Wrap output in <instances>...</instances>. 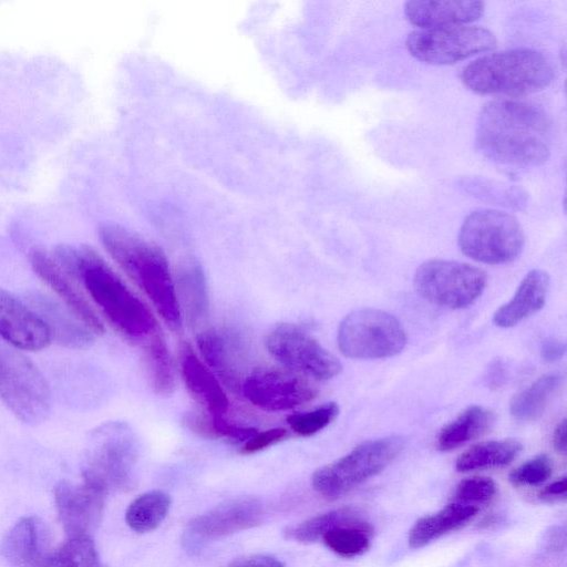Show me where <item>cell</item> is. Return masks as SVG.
Returning a JSON list of instances; mask_svg holds the SVG:
<instances>
[{"label": "cell", "mask_w": 567, "mask_h": 567, "mask_svg": "<svg viewBox=\"0 0 567 567\" xmlns=\"http://www.w3.org/2000/svg\"><path fill=\"white\" fill-rule=\"evenodd\" d=\"M551 134V122L538 105L497 99L480 112L475 144L485 157L498 164L536 166L549 156Z\"/></svg>", "instance_id": "6da1fadb"}, {"label": "cell", "mask_w": 567, "mask_h": 567, "mask_svg": "<svg viewBox=\"0 0 567 567\" xmlns=\"http://www.w3.org/2000/svg\"><path fill=\"white\" fill-rule=\"evenodd\" d=\"M50 251L58 265L83 285L101 313L123 337L143 342L157 330L151 310L92 247L61 244Z\"/></svg>", "instance_id": "7a4b0ae2"}, {"label": "cell", "mask_w": 567, "mask_h": 567, "mask_svg": "<svg viewBox=\"0 0 567 567\" xmlns=\"http://www.w3.org/2000/svg\"><path fill=\"white\" fill-rule=\"evenodd\" d=\"M100 240L122 270L147 296L167 327H182L174 279L163 250L135 231L117 224H104Z\"/></svg>", "instance_id": "3957f363"}, {"label": "cell", "mask_w": 567, "mask_h": 567, "mask_svg": "<svg viewBox=\"0 0 567 567\" xmlns=\"http://www.w3.org/2000/svg\"><path fill=\"white\" fill-rule=\"evenodd\" d=\"M554 78V68L542 52L515 49L481 56L466 64L461 79L480 94L519 96L546 87Z\"/></svg>", "instance_id": "277c9868"}, {"label": "cell", "mask_w": 567, "mask_h": 567, "mask_svg": "<svg viewBox=\"0 0 567 567\" xmlns=\"http://www.w3.org/2000/svg\"><path fill=\"white\" fill-rule=\"evenodd\" d=\"M137 460V442L130 426L111 421L94 429L89 437L82 468L83 481L106 494L130 485Z\"/></svg>", "instance_id": "5b68a950"}, {"label": "cell", "mask_w": 567, "mask_h": 567, "mask_svg": "<svg viewBox=\"0 0 567 567\" xmlns=\"http://www.w3.org/2000/svg\"><path fill=\"white\" fill-rule=\"evenodd\" d=\"M404 440L391 435L362 442L342 457L316 470L313 489L327 499H337L381 473L401 453Z\"/></svg>", "instance_id": "8992f818"}, {"label": "cell", "mask_w": 567, "mask_h": 567, "mask_svg": "<svg viewBox=\"0 0 567 567\" xmlns=\"http://www.w3.org/2000/svg\"><path fill=\"white\" fill-rule=\"evenodd\" d=\"M0 400L21 422L42 423L51 409L49 384L25 354L0 342Z\"/></svg>", "instance_id": "52a82bcc"}, {"label": "cell", "mask_w": 567, "mask_h": 567, "mask_svg": "<svg viewBox=\"0 0 567 567\" xmlns=\"http://www.w3.org/2000/svg\"><path fill=\"white\" fill-rule=\"evenodd\" d=\"M457 241L462 252L471 259L499 265L519 256L524 233L511 214L497 209H480L464 219Z\"/></svg>", "instance_id": "ba28073f"}, {"label": "cell", "mask_w": 567, "mask_h": 567, "mask_svg": "<svg viewBox=\"0 0 567 567\" xmlns=\"http://www.w3.org/2000/svg\"><path fill=\"white\" fill-rule=\"evenodd\" d=\"M338 347L351 359H384L399 354L408 338L402 323L393 315L372 308L346 316L339 324Z\"/></svg>", "instance_id": "9c48e42d"}, {"label": "cell", "mask_w": 567, "mask_h": 567, "mask_svg": "<svg viewBox=\"0 0 567 567\" xmlns=\"http://www.w3.org/2000/svg\"><path fill=\"white\" fill-rule=\"evenodd\" d=\"M485 286L486 274L482 269L453 260H429L414 274L416 292L426 301L447 309L471 306Z\"/></svg>", "instance_id": "30bf717a"}, {"label": "cell", "mask_w": 567, "mask_h": 567, "mask_svg": "<svg viewBox=\"0 0 567 567\" xmlns=\"http://www.w3.org/2000/svg\"><path fill=\"white\" fill-rule=\"evenodd\" d=\"M406 49L415 59L430 64H450L495 48L496 39L484 28L453 25L411 32Z\"/></svg>", "instance_id": "8fae6325"}, {"label": "cell", "mask_w": 567, "mask_h": 567, "mask_svg": "<svg viewBox=\"0 0 567 567\" xmlns=\"http://www.w3.org/2000/svg\"><path fill=\"white\" fill-rule=\"evenodd\" d=\"M268 352L286 368L316 380L338 375L340 361L303 328L293 323L276 326L266 338Z\"/></svg>", "instance_id": "7c38bea8"}, {"label": "cell", "mask_w": 567, "mask_h": 567, "mask_svg": "<svg viewBox=\"0 0 567 567\" xmlns=\"http://www.w3.org/2000/svg\"><path fill=\"white\" fill-rule=\"evenodd\" d=\"M240 388L252 405L269 412L292 410L318 394L312 383L302 377L268 368L252 371Z\"/></svg>", "instance_id": "4fadbf2b"}, {"label": "cell", "mask_w": 567, "mask_h": 567, "mask_svg": "<svg viewBox=\"0 0 567 567\" xmlns=\"http://www.w3.org/2000/svg\"><path fill=\"white\" fill-rule=\"evenodd\" d=\"M105 496L104 491L84 481H61L55 485V507L68 537L92 535L101 519Z\"/></svg>", "instance_id": "5bb4252c"}, {"label": "cell", "mask_w": 567, "mask_h": 567, "mask_svg": "<svg viewBox=\"0 0 567 567\" xmlns=\"http://www.w3.org/2000/svg\"><path fill=\"white\" fill-rule=\"evenodd\" d=\"M30 262L37 276L53 291L69 311L96 337L103 333V322L93 305L80 289V282L58 265L49 250L34 249L30 255Z\"/></svg>", "instance_id": "9a60e30c"}, {"label": "cell", "mask_w": 567, "mask_h": 567, "mask_svg": "<svg viewBox=\"0 0 567 567\" xmlns=\"http://www.w3.org/2000/svg\"><path fill=\"white\" fill-rule=\"evenodd\" d=\"M0 339L16 349L38 351L49 346L52 336L31 306L0 288Z\"/></svg>", "instance_id": "2e32d148"}, {"label": "cell", "mask_w": 567, "mask_h": 567, "mask_svg": "<svg viewBox=\"0 0 567 567\" xmlns=\"http://www.w3.org/2000/svg\"><path fill=\"white\" fill-rule=\"evenodd\" d=\"M262 504L251 497L227 501L189 520V530L198 537L214 539L261 524Z\"/></svg>", "instance_id": "e0dca14e"}, {"label": "cell", "mask_w": 567, "mask_h": 567, "mask_svg": "<svg viewBox=\"0 0 567 567\" xmlns=\"http://www.w3.org/2000/svg\"><path fill=\"white\" fill-rule=\"evenodd\" d=\"M52 550L49 529L37 516L20 518L0 546L1 556L13 567H48Z\"/></svg>", "instance_id": "ac0fdd59"}, {"label": "cell", "mask_w": 567, "mask_h": 567, "mask_svg": "<svg viewBox=\"0 0 567 567\" xmlns=\"http://www.w3.org/2000/svg\"><path fill=\"white\" fill-rule=\"evenodd\" d=\"M181 371L190 396L214 419L228 412V398L217 377L203 363L189 344L181 349Z\"/></svg>", "instance_id": "d6986e66"}, {"label": "cell", "mask_w": 567, "mask_h": 567, "mask_svg": "<svg viewBox=\"0 0 567 567\" xmlns=\"http://www.w3.org/2000/svg\"><path fill=\"white\" fill-rule=\"evenodd\" d=\"M482 1H409L404 4L406 19L422 29L465 25L484 13Z\"/></svg>", "instance_id": "ffe728a7"}, {"label": "cell", "mask_w": 567, "mask_h": 567, "mask_svg": "<svg viewBox=\"0 0 567 567\" xmlns=\"http://www.w3.org/2000/svg\"><path fill=\"white\" fill-rule=\"evenodd\" d=\"M197 346L206 365L230 389L241 386V352L237 339L217 329L197 336Z\"/></svg>", "instance_id": "44dd1931"}, {"label": "cell", "mask_w": 567, "mask_h": 567, "mask_svg": "<svg viewBox=\"0 0 567 567\" xmlns=\"http://www.w3.org/2000/svg\"><path fill=\"white\" fill-rule=\"evenodd\" d=\"M548 286L549 276L546 271H528L513 298L495 311L494 324L499 328H512L539 311L546 302Z\"/></svg>", "instance_id": "7402d4cb"}, {"label": "cell", "mask_w": 567, "mask_h": 567, "mask_svg": "<svg viewBox=\"0 0 567 567\" xmlns=\"http://www.w3.org/2000/svg\"><path fill=\"white\" fill-rule=\"evenodd\" d=\"M174 286L182 318L197 326L207 317L209 298L202 266L194 259L181 261L176 268Z\"/></svg>", "instance_id": "603a6c76"}, {"label": "cell", "mask_w": 567, "mask_h": 567, "mask_svg": "<svg viewBox=\"0 0 567 567\" xmlns=\"http://www.w3.org/2000/svg\"><path fill=\"white\" fill-rule=\"evenodd\" d=\"M31 307L49 327L52 339H56L61 344L84 348L96 338L71 311L55 300L42 295H33L31 296Z\"/></svg>", "instance_id": "cb8c5ba5"}, {"label": "cell", "mask_w": 567, "mask_h": 567, "mask_svg": "<svg viewBox=\"0 0 567 567\" xmlns=\"http://www.w3.org/2000/svg\"><path fill=\"white\" fill-rule=\"evenodd\" d=\"M477 513L478 507L452 502L433 514L420 517L408 533V544L413 549L422 548L458 529L472 520Z\"/></svg>", "instance_id": "d4e9b609"}, {"label": "cell", "mask_w": 567, "mask_h": 567, "mask_svg": "<svg viewBox=\"0 0 567 567\" xmlns=\"http://www.w3.org/2000/svg\"><path fill=\"white\" fill-rule=\"evenodd\" d=\"M494 420V414L489 410L472 405L441 429L436 436V449L441 452L455 450L485 434Z\"/></svg>", "instance_id": "484cf974"}, {"label": "cell", "mask_w": 567, "mask_h": 567, "mask_svg": "<svg viewBox=\"0 0 567 567\" xmlns=\"http://www.w3.org/2000/svg\"><path fill=\"white\" fill-rule=\"evenodd\" d=\"M522 449V443L514 439L482 442L460 454L455 461V470L466 473L505 466L517 457Z\"/></svg>", "instance_id": "4316f807"}, {"label": "cell", "mask_w": 567, "mask_h": 567, "mask_svg": "<svg viewBox=\"0 0 567 567\" xmlns=\"http://www.w3.org/2000/svg\"><path fill=\"white\" fill-rule=\"evenodd\" d=\"M143 362L153 391L161 396L174 391L175 374L167 344L158 330L143 341Z\"/></svg>", "instance_id": "83f0119b"}, {"label": "cell", "mask_w": 567, "mask_h": 567, "mask_svg": "<svg viewBox=\"0 0 567 567\" xmlns=\"http://www.w3.org/2000/svg\"><path fill=\"white\" fill-rule=\"evenodd\" d=\"M563 383V375L549 373L538 378L516 394L509 403L512 416L518 421H533L542 415L549 400Z\"/></svg>", "instance_id": "f1b7e54d"}, {"label": "cell", "mask_w": 567, "mask_h": 567, "mask_svg": "<svg viewBox=\"0 0 567 567\" xmlns=\"http://www.w3.org/2000/svg\"><path fill=\"white\" fill-rule=\"evenodd\" d=\"M372 535V525L360 516L330 529L322 536L321 542L336 555L354 558L370 548Z\"/></svg>", "instance_id": "f546056e"}, {"label": "cell", "mask_w": 567, "mask_h": 567, "mask_svg": "<svg viewBox=\"0 0 567 567\" xmlns=\"http://www.w3.org/2000/svg\"><path fill=\"white\" fill-rule=\"evenodd\" d=\"M171 497L163 491H151L140 495L126 508V524L136 533L156 529L166 517Z\"/></svg>", "instance_id": "4dcf8cb0"}, {"label": "cell", "mask_w": 567, "mask_h": 567, "mask_svg": "<svg viewBox=\"0 0 567 567\" xmlns=\"http://www.w3.org/2000/svg\"><path fill=\"white\" fill-rule=\"evenodd\" d=\"M360 513L352 507H339L312 516L296 526L286 529V537L303 544L321 542L322 536L330 529L360 517Z\"/></svg>", "instance_id": "1f68e13d"}, {"label": "cell", "mask_w": 567, "mask_h": 567, "mask_svg": "<svg viewBox=\"0 0 567 567\" xmlns=\"http://www.w3.org/2000/svg\"><path fill=\"white\" fill-rule=\"evenodd\" d=\"M48 567H102L92 535L68 537L52 550Z\"/></svg>", "instance_id": "d6a6232c"}, {"label": "cell", "mask_w": 567, "mask_h": 567, "mask_svg": "<svg viewBox=\"0 0 567 567\" xmlns=\"http://www.w3.org/2000/svg\"><path fill=\"white\" fill-rule=\"evenodd\" d=\"M339 414V406L334 402H328L315 410L293 413L287 417L290 430L299 436H311L331 424Z\"/></svg>", "instance_id": "836d02e7"}, {"label": "cell", "mask_w": 567, "mask_h": 567, "mask_svg": "<svg viewBox=\"0 0 567 567\" xmlns=\"http://www.w3.org/2000/svg\"><path fill=\"white\" fill-rule=\"evenodd\" d=\"M553 472V460L546 454H539L514 468L508 481L516 487L539 486L550 478Z\"/></svg>", "instance_id": "e575fe53"}, {"label": "cell", "mask_w": 567, "mask_h": 567, "mask_svg": "<svg viewBox=\"0 0 567 567\" xmlns=\"http://www.w3.org/2000/svg\"><path fill=\"white\" fill-rule=\"evenodd\" d=\"M496 493L497 485L491 477L471 476L456 485L453 502L477 507V505L488 504Z\"/></svg>", "instance_id": "d590c367"}, {"label": "cell", "mask_w": 567, "mask_h": 567, "mask_svg": "<svg viewBox=\"0 0 567 567\" xmlns=\"http://www.w3.org/2000/svg\"><path fill=\"white\" fill-rule=\"evenodd\" d=\"M289 436V432L284 427L268 429L262 432H256L240 447L243 454H254L269 446L285 441Z\"/></svg>", "instance_id": "8d00e7d4"}, {"label": "cell", "mask_w": 567, "mask_h": 567, "mask_svg": "<svg viewBox=\"0 0 567 567\" xmlns=\"http://www.w3.org/2000/svg\"><path fill=\"white\" fill-rule=\"evenodd\" d=\"M538 499L545 503L565 502L567 498V480L565 476L543 487L538 493Z\"/></svg>", "instance_id": "74e56055"}, {"label": "cell", "mask_w": 567, "mask_h": 567, "mask_svg": "<svg viewBox=\"0 0 567 567\" xmlns=\"http://www.w3.org/2000/svg\"><path fill=\"white\" fill-rule=\"evenodd\" d=\"M566 346L556 338H547L542 342L540 352L544 360L554 362L561 359L565 354Z\"/></svg>", "instance_id": "f35d334b"}, {"label": "cell", "mask_w": 567, "mask_h": 567, "mask_svg": "<svg viewBox=\"0 0 567 567\" xmlns=\"http://www.w3.org/2000/svg\"><path fill=\"white\" fill-rule=\"evenodd\" d=\"M234 567H285V564L270 555H256L238 561Z\"/></svg>", "instance_id": "ab89813d"}, {"label": "cell", "mask_w": 567, "mask_h": 567, "mask_svg": "<svg viewBox=\"0 0 567 567\" xmlns=\"http://www.w3.org/2000/svg\"><path fill=\"white\" fill-rule=\"evenodd\" d=\"M553 445L555 450L565 455L567 450V424L566 419L561 420L555 427L553 434Z\"/></svg>", "instance_id": "60d3db41"}]
</instances>
